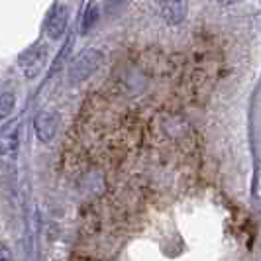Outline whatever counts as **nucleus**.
<instances>
[{
    "label": "nucleus",
    "mask_w": 261,
    "mask_h": 261,
    "mask_svg": "<svg viewBox=\"0 0 261 261\" xmlns=\"http://www.w3.org/2000/svg\"><path fill=\"white\" fill-rule=\"evenodd\" d=\"M47 59H49V47L45 43H41V41H36L28 49L20 53L18 67H20V71L24 73L26 79H36L45 69Z\"/></svg>",
    "instance_id": "f257e3e1"
},
{
    "label": "nucleus",
    "mask_w": 261,
    "mask_h": 261,
    "mask_svg": "<svg viewBox=\"0 0 261 261\" xmlns=\"http://www.w3.org/2000/svg\"><path fill=\"white\" fill-rule=\"evenodd\" d=\"M102 61H105V55L98 49H85L69 67V79L73 83L89 79L91 75H94L98 71V67L102 65Z\"/></svg>",
    "instance_id": "f03ea898"
},
{
    "label": "nucleus",
    "mask_w": 261,
    "mask_h": 261,
    "mask_svg": "<svg viewBox=\"0 0 261 261\" xmlns=\"http://www.w3.org/2000/svg\"><path fill=\"white\" fill-rule=\"evenodd\" d=\"M69 24V8L63 2H55L43 22V32L49 39H59L67 30Z\"/></svg>",
    "instance_id": "7ed1b4c3"
},
{
    "label": "nucleus",
    "mask_w": 261,
    "mask_h": 261,
    "mask_svg": "<svg viewBox=\"0 0 261 261\" xmlns=\"http://www.w3.org/2000/svg\"><path fill=\"white\" fill-rule=\"evenodd\" d=\"M59 128V114L55 110H41L38 116L34 118V132L36 138L43 144H49Z\"/></svg>",
    "instance_id": "20e7f679"
},
{
    "label": "nucleus",
    "mask_w": 261,
    "mask_h": 261,
    "mask_svg": "<svg viewBox=\"0 0 261 261\" xmlns=\"http://www.w3.org/2000/svg\"><path fill=\"white\" fill-rule=\"evenodd\" d=\"M187 10H189L187 0H161V16L171 26L181 24L187 18Z\"/></svg>",
    "instance_id": "39448f33"
},
{
    "label": "nucleus",
    "mask_w": 261,
    "mask_h": 261,
    "mask_svg": "<svg viewBox=\"0 0 261 261\" xmlns=\"http://www.w3.org/2000/svg\"><path fill=\"white\" fill-rule=\"evenodd\" d=\"M98 18H100V8H98V4L91 0L87 6H85V12H83V18H81V32L83 34H89L94 24L98 22Z\"/></svg>",
    "instance_id": "423d86ee"
},
{
    "label": "nucleus",
    "mask_w": 261,
    "mask_h": 261,
    "mask_svg": "<svg viewBox=\"0 0 261 261\" xmlns=\"http://www.w3.org/2000/svg\"><path fill=\"white\" fill-rule=\"evenodd\" d=\"M18 151V134H8L0 138V155L12 157Z\"/></svg>",
    "instance_id": "0eeeda50"
},
{
    "label": "nucleus",
    "mask_w": 261,
    "mask_h": 261,
    "mask_svg": "<svg viewBox=\"0 0 261 261\" xmlns=\"http://www.w3.org/2000/svg\"><path fill=\"white\" fill-rule=\"evenodd\" d=\"M14 105H16V98L12 92H0V122L12 114Z\"/></svg>",
    "instance_id": "6e6552de"
},
{
    "label": "nucleus",
    "mask_w": 261,
    "mask_h": 261,
    "mask_svg": "<svg viewBox=\"0 0 261 261\" xmlns=\"http://www.w3.org/2000/svg\"><path fill=\"white\" fill-rule=\"evenodd\" d=\"M10 257H12V255H10V251H8V249H6L4 246H2V244H0V261H2V259H10Z\"/></svg>",
    "instance_id": "1a4fd4ad"
},
{
    "label": "nucleus",
    "mask_w": 261,
    "mask_h": 261,
    "mask_svg": "<svg viewBox=\"0 0 261 261\" xmlns=\"http://www.w3.org/2000/svg\"><path fill=\"white\" fill-rule=\"evenodd\" d=\"M106 2V8H116V6H120L124 0H105Z\"/></svg>",
    "instance_id": "9d476101"
},
{
    "label": "nucleus",
    "mask_w": 261,
    "mask_h": 261,
    "mask_svg": "<svg viewBox=\"0 0 261 261\" xmlns=\"http://www.w3.org/2000/svg\"><path fill=\"white\" fill-rule=\"evenodd\" d=\"M218 2H220L222 6H230V4H238L240 0H218Z\"/></svg>",
    "instance_id": "9b49d317"
}]
</instances>
